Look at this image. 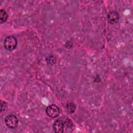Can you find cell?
I'll list each match as a JSON object with an SVG mask.
<instances>
[{
    "label": "cell",
    "mask_w": 133,
    "mask_h": 133,
    "mask_svg": "<svg viewBox=\"0 0 133 133\" xmlns=\"http://www.w3.org/2000/svg\"><path fill=\"white\" fill-rule=\"evenodd\" d=\"M108 22L111 24L117 23L119 19V15L117 11L115 10L110 11L107 15Z\"/></svg>",
    "instance_id": "277c9868"
},
{
    "label": "cell",
    "mask_w": 133,
    "mask_h": 133,
    "mask_svg": "<svg viewBox=\"0 0 133 133\" xmlns=\"http://www.w3.org/2000/svg\"><path fill=\"white\" fill-rule=\"evenodd\" d=\"M8 18V15L7 12L3 9H1L0 10V22L2 23L5 22Z\"/></svg>",
    "instance_id": "8992f818"
},
{
    "label": "cell",
    "mask_w": 133,
    "mask_h": 133,
    "mask_svg": "<svg viewBox=\"0 0 133 133\" xmlns=\"http://www.w3.org/2000/svg\"><path fill=\"white\" fill-rule=\"evenodd\" d=\"M46 113L51 118H55L59 116L60 111L59 108L55 104H51L48 105L46 110Z\"/></svg>",
    "instance_id": "7a4b0ae2"
},
{
    "label": "cell",
    "mask_w": 133,
    "mask_h": 133,
    "mask_svg": "<svg viewBox=\"0 0 133 133\" xmlns=\"http://www.w3.org/2000/svg\"><path fill=\"white\" fill-rule=\"evenodd\" d=\"M64 128V122L60 119H57L55 121L53 124V129L55 132L61 133L63 132Z\"/></svg>",
    "instance_id": "5b68a950"
},
{
    "label": "cell",
    "mask_w": 133,
    "mask_h": 133,
    "mask_svg": "<svg viewBox=\"0 0 133 133\" xmlns=\"http://www.w3.org/2000/svg\"><path fill=\"white\" fill-rule=\"evenodd\" d=\"M55 59L54 58V57L51 58V56H49L48 58H47V62L48 63H50V64H54L55 63V61H52V60H54Z\"/></svg>",
    "instance_id": "9c48e42d"
},
{
    "label": "cell",
    "mask_w": 133,
    "mask_h": 133,
    "mask_svg": "<svg viewBox=\"0 0 133 133\" xmlns=\"http://www.w3.org/2000/svg\"><path fill=\"white\" fill-rule=\"evenodd\" d=\"M75 105L73 103H69L66 105V109L68 113H72L75 110Z\"/></svg>",
    "instance_id": "52a82bcc"
},
{
    "label": "cell",
    "mask_w": 133,
    "mask_h": 133,
    "mask_svg": "<svg viewBox=\"0 0 133 133\" xmlns=\"http://www.w3.org/2000/svg\"><path fill=\"white\" fill-rule=\"evenodd\" d=\"M7 104L5 101H3L2 100L1 101V112H3V111H5L6 108Z\"/></svg>",
    "instance_id": "ba28073f"
},
{
    "label": "cell",
    "mask_w": 133,
    "mask_h": 133,
    "mask_svg": "<svg viewBox=\"0 0 133 133\" xmlns=\"http://www.w3.org/2000/svg\"><path fill=\"white\" fill-rule=\"evenodd\" d=\"M17 41L13 36H8L5 37L4 41V47L9 51L14 50L17 47Z\"/></svg>",
    "instance_id": "6da1fadb"
},
{
    "label": "cell",
    "mask_w": 133,
    "mask_h": 133,
    "mask_svg": "<svg viewBox=\"0 0 133 133\" xmlns=\"http://www.w3.org/2000/svg\"><path fill=\"white\" fill-rule=\"evenodd\" d=\"M5 123L6 126L8 128L14 129L17 126L18 124V119L15 115L10 114L5 117Z\"/></svg>",
    "instance_id": "3957f363"
}]
</instances>
